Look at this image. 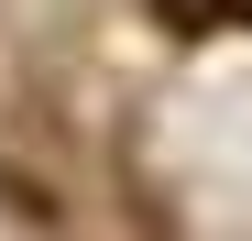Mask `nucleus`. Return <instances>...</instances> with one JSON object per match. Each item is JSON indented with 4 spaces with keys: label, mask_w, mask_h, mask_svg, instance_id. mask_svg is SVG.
Returning <instances> with one entry per match:
<instances>
[{
    "label": "nucleus",
    "mask_w": 252,
    "mask_h": 241,
    "mask_svg": "<svg viewBox=\"0 0 252 241\" xmlns=\"http://www.w3.org/2000/svg\"><path fill=\"white\" fill-rule=\"evenodd\" d=\"M154 22H164V33H241L252 0H154Z\"/></svg>",
    "instance_id": "obj_2"
},
{
    "label": "nucleus",
    "mask_w": 252,
    "mask_h": 241,
    "mask_svg": "<svg viewBox=\"0 0 252 241\" xmlns=\"http://www.w3.org/2000/svg\"><path fill=\"white\" fill-rule=\"evenodd\" d=\"M0 209H11V219H33V230H66V197H55L44 176H22V165H0Z\"/></svg>",
    "instance_id": "obj_1"
}]
</instances>
